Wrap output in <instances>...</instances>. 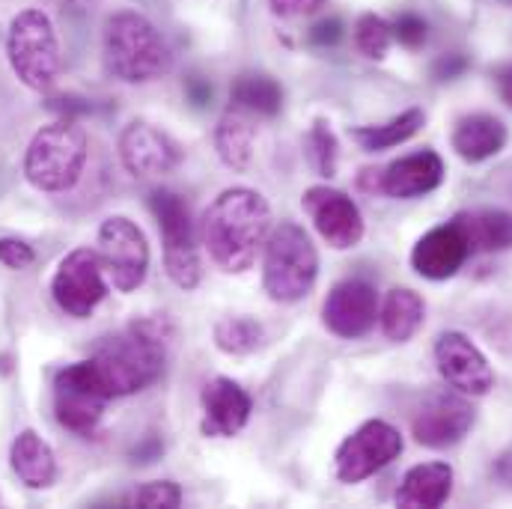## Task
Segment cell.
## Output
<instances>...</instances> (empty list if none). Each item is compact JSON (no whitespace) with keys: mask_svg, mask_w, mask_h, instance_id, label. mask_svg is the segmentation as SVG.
Instances as JSON below:
<instances>
[{"mask_svg":"<svg viewBox=\"0 0 512 509\" xmlns=\"http://www.w3.org/2000/svg\"><path fill=\"white\" fill-rule=\"evenodd\" d=\"M271 233V209L254 188H227L203 212L200 236L209 256L230 274L254 265Z\"/></svg>","mask_w":512,"mask_h":509,"instance_id":"1","label":"cell"},{"mask_svg":"<svg viewBox=\"0 0 512 509\" xmlns=\"http://www.w3.org/2000/svg\"><path fill=\"white\" fill-rule=\"evenodd\" d=\"M170 346V325L167 319L149 316L137 319L128 328L105 337L90 358L99 382L105 384L108 396H131L155 382L164 373Z\"/></svg>","mask_w":512,"mask_h":509,"instance_id":"2","label":"cell"},{"mask_svg":"<svg viewBox=\"0 0 512 509\" xmlns=\"http://www.w3.org/2000/svg\"><path fill=\"white\" fill-rule=\"evenodd\" d=\"M105 69L123 84H146L170 72L173 54L164 36L140 12H114L105 24Z\"/></svg>","mask_w":512,"mask_h":509,"instance_id":"3","label":"cell"},{"mask_svg":"<svg viewBox=\"0 0 512 509\" xmlns=\"http://www.w3.org/2000/svg\"><path fill=\"white\" fill-rule=\"evenodd\" d=\"M87 164V131L75 120L39 128L24 155V176L33 188L63 194L78 185Z\"/></svg>","mask_w":512,"mask_h":509,"instance_id":"4","label":"cell"},{"mask_svg":"<svg viewBox=\"0 0 512 509\" xmlns=\"http://www.w3.org/2000/svg\"><path fill=\"white\" fill-rule=\"evenodd\" d=\"M319 277V254L304 233V227L292 221H280L271 227L262 259V286L271 301L295 304L316 286Z\"/></svg>","mask_w":512,"mask_h":509,"instance_id":"5","label":"cell"},{"mask_svg":"<svg viewBox=\"0 0 512 509\" xmlns=\"http://www.w3.org/2000/svg\"><path fill=\"white\" fill-rule=\"evenodd\" d=\"M6 54H9V66L15 78L24 87L45 93L57 81L60 42H57L51 18L42 9H24L12 18Z\"/></svg>","mask_w":512,"mask_h":509,"instance_id":"6","label":"cell"},{"mask_svg":"<svg viewBox=\"0 0 512 509\" xmlns=\"http://www.w3.org/2000/svg\"><path fill=\"white\" fill-rule=\"evenodd\" d=\"M149 209H152V215H155V221L161 227L167 277L179 289H197L203 268H200L197 233H194V221H191L188 203L176 191L161 188V191H152Z\"/></svg>","mask_w":512,"mask_h":509,"instance_id":"7","label":"cell"},{"mask_svg":"<svg viewBox=\"0 0 512 509\" xmlns=\"http://www.w3.org/2000/svg\"><path fill=\"white\" fill-rule=\"evenodd\" d=\"M111 402L105 384L99 382L90 361L72 364L54 379V414L57 423L75 435H93L105 417V405Z\"/></svg>","mask_w":512,"mask_h":509,"instance_id":"8","label":"cell"},{"mask_svg":"<svg viewBox=\"0 0 512 509\" xmlns=\"http://www.w3.org/2000/svg\"><path fill=\"white\" fill-rule=\"evenodd\" d=\"M99 259L108 286L117 292H134L149 271V245L143 230L123 215L108 218L99 227Z\"/></svg>","mask_w":512,"mask_h":509,"instance_id":"9","label":"cell"},{"mask_svg":"<svg viewBox=\"0 0 512 509\" xmlns=\"http://www.w3.org/2000/svg\"><path fill=\"white\" fill-rule=\"evenodd\" d=\"M51 295L63 313L75 319H87L108 295V277H105L99 251L78 248L66 256L54 271Z\"/></svg>","mask_w":512,"mask_h":509,"instance_id":"10","label":"cell"},{"mask_svg":"<svg viewBox=\"0 0 512 509\" xmlns=\"http://www.w3.org/2000/svg\"><path fill=\"white\" fill-rule=\"evenodd\" d=\"M402 453V435L384 420H367L355 429L337 450V477L340 483H364L367 477L379 474Z\"/></svg>","mask_w":512,"mask_h":509,"instance_id":"11","label":"cell"},{"mask_svg":"<svg viewBox=\"0 0 512 509\" xmlns=\"http://www.w3.org/2000/svg\"><path fill=\"white\" fill-rule=\"evenodd\" d=\"M471 426H474V408L459 390L429 393L411 420L414 441L429 450H444V447L459 444L471 432Z\"/></svg>","mask_w":512,"mask_h":509,"instance_id":"12","label":"cell"},{"mask_svg":"<svg viewBox=\"0 0 512 509\" xmlns=\"http://www.w3.org/2000/svg\"><path fill=\"white\" fill-rule=\"evenodd\" d=\"M304 212L310 215L316 233L334 248V251H349L355 245H361L364 239V218L358 203L328 185H316L304 194L301 200Z\"/></svg>","mask_w":512,"mask_h":509,"instance_id":"13","label":"cell"},{"mask_svg":"<svg viewBox=\"0 0 512 509\" xmlns=\"http://www.w3.org/2000/svg\"><path fill=\"white\" fill-rule=\"evenodd\" d=\"M379 319V292L370 280L352 277L340 280L325 304H322V322L331 334L343 340H358L376 328Z\"/></svg>","mask_w":512,"mask_h":509,"instance_id":"14","label":"cell"},{"mask_svg":"<svg viewBox=\"0 0 512 509\" xmlns=\"http://www.w3.org/2000/svg\"><path fill=\"white\" fill-rule=\"evenodd\" d=\"M120 161L134 179H155L173 173L182 161V146L164 128L134 120L120 134Z\"/></svg>","mask_w":512,"mask_h":509,"instance_id":"15","label":"cell"},{"mask_svg":"<svg viewBox=\"0 0 512 509\" xmlns=\"http://www.w3.org/2000/svg\"><path fill=\"white\" fill-rule=\"evenodd\" d=\"M435 364L441 379L465 396H486L495 387V373L486 355L459 331H447L435 343Z\"/></svg>","mask_w":512,"mask_h":509,"instance_id":"16","label":"cell"},{"mask_svg":"<svg viewBox=\"0 0 512 509\" xmlns=\"http://www.w3.org/2000/svg\"><path fill=\"white\" fill-rule=\"evenodd\" d=\"M203 402V432L212 438H233L248 426L251 396L233 379H212L200 393Z\"/></svg>","mask_w":512,"mask_h":509,"instance_id":"17","label":"cell"},{"mask_svg":"<svg viewBox=\"0 0 512 509\" xmlns=\"http://www.w3.org/2000/svg\"><path fill=\"white\" fill-rule=\"evenodd\" d=\"M441 182H444V161L432 149L405 155L390 167L379 170V191L393 200H414L432 194Z\"/></svg>","mask_w":512,"mask_h":509,"instance_id":"18","label":"cell"},{"mask_svg":"<svg viewBox=\"0 0 512 509\" xmlns=\"http://www.w3.org/2000/svg\"><path fill=\"white\" fill-rule=\"evenodd\" d=\"M468 254H471V248H468L465 236H462L459 227L450 221V224H444V227L429 230V233L414 245V251H411V265H414V271H417L420 277H426V280H447V277H453V274L465 265Z\"/></svg>","mask_w":512,"mask_h":509,"instance_id":"19","label":"cell"},{"mask_svg":"<svg viewBox=\"0 0 512 509\" xmlns=\"http://www.w3.org/2000/svg\"><path fill=\"white\" fill-rule=\"evenodd\" d=\"M453 495V468L447 462L414 465L396 492V507L402 509H438Z\"/></svg>","mask_w":512,"mask_h":509,"instance_id":"20","label":"cell"},{"mask_svg":"<svg viewBox=\"0 0 512 509\" xmlns=\"http://www.w3.org/2000/svg\"><path fill=\"white\" fill-rule=\"evenodd\" d=\"M450 143L462 161L480 164L507 146V126L492 114H471L456 123Z\"/></svg>","mask_w":512,"mask_h":509,"instance_id":"21","label":"cell"},{"mask_svg":"<svg viewBox=\"0 0 512 509\" xmlns=\"http://www.w3.org/2000/svg\"><path fill=\"white\" fill-rule=\"evenodd\" d=\"M471 254H495L512 248V215L504 209H474L453 218Z\"/></svg>","mask_w":512,"mask_h":509,"instance_id":"22","label":"cell"},{"mask_svg":"<svg viewBox=\"0 0 512 509\" xmlns=\"http://www.w3.org/2000/svg\"><path fill=\"white\" fill-rule=\"evenodd\" d=\"M12 471L18 474V480L30 489H48L57 480V462H54V450L48 447V441H42V435H36L33 429H24L15 441H12Z\"/></svg>","mask_w":512,"mask_h":509,"instance_id":"23","label":"cell"},{"mask_svg":"<svg viewBox=\"0 0 512 509\" xmlns=\"http://www.w3.org/2000/svg\"><path fill=\"white\" fill-rule=\"evenodd\" d=\"M215 149H218V158L230 170L245 173L251 167V158H254V126H251L245 111L233 108V111H227L218 120V126H215Z\"/></svg>","mask_w":512,"mask_h":509,"instance_id":"24","label":"cell"},{"mask_svg":"<svg viewBox=\"0 0 512 509\" xmlns=\"http://www.w3.org/2000/svg\"><path fill=\"white\" fill-rule=\"evenodd\" d=\"M423 298L414 289H390L384 298L382 310H379V322L387 340L393 343H405L417 334V328L423 325Z\"/></svg>","mask_w":512,"mask_h":509,"instance_id":"25","label":"cell"},{"mask_svg":"<svg viewBox=\"0 0 512 509\" xmlns=\"http://www.w3.org/2000/svg\"><path fill=\"white\" fill-rule=\"evenodd\" d=\"M233 105L245 114L277 117L283 108V90L271 75L248 72V75H239L233 84Z\"/></svg>","mask_w":512,"mask_h":509,"instance_id":"26","label":"cell"},{"mask_svg":"<svg viewBox=\"0 0 512 509\" xmlns=\"http://www.w3.org/2000/svg\"><path fill=\"white\" fill-rule=\"evenodd\" d=\"M426 123V114L420 108H411L393 120H387L382 126H361L352 131L355 143L367 152H382V149H393L405 140H411Z\"/></svg>","mask_w":512,"mask_h":509,"instance_id":"27","label":"cell"},{"mask_svg":"<svg viewBox=\"0 0 512 509\" xmlns=\"http://www.w3.org/2000/svg\"><path fill=\"white\" fill-rule=\"evenodd\" d=\"M262 325L251 316H224L215 325V346L227 355H251L262 346Z\"/></svg>","mask_w":512,"mask_h":509,"instance_id":"28","label":"cell"},{"mask_svg":"<svg viewBox=\"0 0 512 509\" xmlns=\"http://www.w3.org/2000/svg\"><path fill=\"white\" fill-rule=\"evenodd\" d=\"M304 146H307V161H310V167L319 173V176H325V179H331L334 173H337V137H334V131L331 126L325 123V120H316L310 131H307V140H304Z\"/></svg>","mask_w":512,"mask_h":509,"instance_id":"29","label":"cell"},{"mask_svg":"<svg viewBox=\"0 0 512 509\" xmlns=\"http://www.w3.org/2000/svg\"><path fill=\"white\" fill-rule=\"evenodd\" d=\"M390 42H393V30H390V24L384 21L382 15L367 12V15L358 18V24H355V45H358V51L364 57L382 60L384 54H387V48H390Z\"/></svg>","mask_w":512,"mask_h":509,"instance_id":"30","label":"cell"},{"mask_svg":"<svg viewBox=\"0 0 512 509\" xmlns=\"http://www.w3.org/2000/svg\"><path fill=\"white\" fill-rule=\"evenodd\" d=\"M128 504L140 509H176L182 504V489L170 480H155V483L140 486L128 498Z\"/></svg>","mask_w":512,"mask_h":509,"instance_id":"31","label":"cell"},{"mask_svg":"<svg viewBox=\"0 0 512 509\" xmlns=\"http://www.w3.org/2000/svg\"><path fill=\"white\" fill-rule=\"evenodd\" d=\"M390 30H393V36L399 39V45H405V48H411V51L423 48V42H426V21H423L420 15H414V12L399 15V18L390 24Z\"/></svg>","mask_w":512,"mask_h":509,"instance_id":"32","label":"cell"},{"mask_svg":"<svg viewBox=\"0 0 512 509\" xmlns=\"http://www.w3.org/2000/svg\"><path fill=\"white\" fill-rule=\"evenodd\" d=\"M36 262V254L27 242H18V239H0V265L6 268H30Z\"/></svg>","mask_w":512,"mask_h":509,"instance_id":"33","label":"cell"},{"mask_svg":"<svg viewBox=\"0 0 512 509\" xmlns=\"http://www.w3.org/2000/svg\"><path fill=\"white\" fill-rule=\"evenodd\" d=\"M307 39L316 48H331V45H337L343 39V21L340 18H325V21H319V24L310 27Z\"/></svg>","mask_w":512,"mask_h":509,"instance_id":"34","label":"cell"},{"mask_svg":"<svg viewBox=\"0 0 512 509\" xmlns=\"http://www.w3.org/2000/svg\"><path fill=\"white\" fill-rule=\"evenodd\" d=\"M271 9L283 18H295V15H310L319 6H325V0H268Z\"/></svg>","mask_w":512,"mask_h":509,"instance_id":"35","label":"cell"},{"mask_svg":"<svg viewBox=\"0 0 512 509\" xmlns=\"http://www.w3.org/2000/svg\"><path fill=\"white\" fill-rule=\"evenodd\" d=\"M465 69H468V60H465L462 54H450L447 60H441V63L435 66V78L450 81V78H459Z\"/></svg>","mask_w":512,"mask_h":509,"instance_id":"36","label":"cell"},{"mask_svg":"<svg viewBox=\"0 0 512 509\" xmlns=\"http://www.w3.org/2000/svg\"><path fill=\"white\" fill-rule=\"evenodd\" d=\"M498 93H501V99L512 108V63L498 72Z\"/></svg>","mask_w":512,"mask_h":509,"instance_id":"37","label":"cell"},{"mask_svg":"<svg viewBox=\"0 0 512 509\" xmlns=\"http://www.w3.org/2000/svg\"><path fill=\"white\" fill-rule=\"evenodd\" d=\"M188 93H191L194 105H203V102H209V99H212V87H209V84H203V81H197V78L188 84Z\"/></svg>","mask_w":512,"mask_h":509,"instance_id":"38","label":"cell"}]
</instances>
